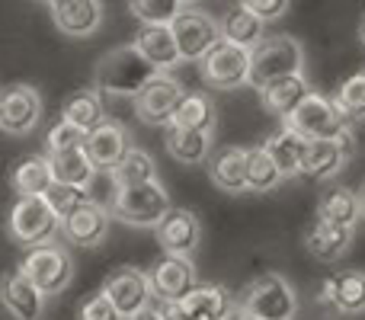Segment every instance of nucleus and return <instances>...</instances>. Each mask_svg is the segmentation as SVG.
<instances>
[{"instance_id": "obj_10", "label": "nucleus", "mask_w": 365, "mask_h": 320, "mask_svg": "<svg viewBox=\"0 0 365 320\" xmlns=\"http://www.w3.org/2000/svg\"><path fill=\"white\" fill-rule=\"evenodd\" d=\"M100 291L113 301V308L122 314V320L141 314L145 308L154 304V291H151V282H148V272L138 269V266H119V269H113L103 279Z\"/></svg>"}, {"instance_id": "obj_5", "label": "nucleus", "mask_w": 365, "mask_h": 320, "mask_svg": "<svg viewBox=\"0 0 365 320\" xmlns=\"http://www.w3.org/2000/svg\"><path fill=\"white\" fill-rule=\"evenodd\" d=\"M237 304H244L253 317L259 320H295L298 314V295L292 282L279 272H263L253 282L244 285L237 295Z\"/></svg>"}, {"instance_id": "obj_23", "label": "nucleus", "mask_w": 365, "mask_h": 320, "mask_svg": "<svg viewBox=\"0 0 365 320\" xmlns=\"http://www.w3.org/2000/svg\"><path fill=\"white\" fill-rule=\"evenodd\" d=\"M353 227H340V224H330V221L314 218V224L304 231V247L314 259L321 263H336L349 253L353 247Z\"/></svg>"}, {"instance_id": "obj_47", "label": "nucleus", "mask_w": 365, "mask_h": 320, "mask_svg": "<svg viewBox=\"0 0 365 320\" xmlns=\"http://www.w3.org/2000/svg\"><path fill=\"white\" fill-rule=\"evenodd\" d=\"M359 202H362V215H365V186H362V192H359Z\"/></svg>"}, {"instance_id": "obj_16", "label": "nucleus", "mask_w": 365, "mask_h": 320, "mask_svg": "<svg viewBox=\"0 0 365 320\" xmlns=\"http://www.w3.org/2000/svg\"><path fill=\"white\" fill-rule=\"evenodd\" d=\"M128 148H132V132H128L119 119H109V115L93 128V132H87V138H83L87 158L93 160L96 170H106V173L125 158Z\"/></svg>"}, {"instance_id": "obj_41", "label": "nucleus", "mask_w": 365, "mask_h": 320, "mask_svg": "<svg viewBox=\"0 0 365 320\" xmlns=\"http://www.w3.org/2000/svg\"><path fill=\"white\" fill-rule=\"evenodd\" d=\"M240 6H247V10H250L253 16H259L263 23H272V19L285 16L289 0H240Z\"/></svg>"}, {"instance_id": "obj_37", "label": "nucleus", "mask_w": 365, "mask_h": 320, "mask_svg": "<svg viewBox=\"0 0 365 320\" xmlns=\"http://www.w3.org/2000/svg\"><path fill=\"white\" fill-rule=\"evenodd\" d=\"M180 0H128V10L151 26H170V19L180 13Z\"/></svg>"}, {"instance_id": "obj_2", "label": "nucleus", "mask_w": 365, "mask_h": 320, "mask_svg": "<svg viewBox=\"0 0 365 320\" xmlns=\"http://www.w3.org/2000/svg\"><path fill=\"white\" fill-rule=\"evenodd\" d=\"M285 125H292L304 138H340L353 145V128H349V115H343V109L334 103V96H321L311 90L289 115Z\"/></svg>"}, {"instance_id": "obj_25", "label": "nucleus", "mask_w": 365, "mask_h": 320, "mask_svg": "<svg viewBox=\"0 0 365 320\" xmlns=\"http://www.w3.org/2000/svg\"><path fill=\"white\" fill-rule=\"evenodd\" d=\"M215 103L208 93L202 90H182L180 103L173 106L170 122L167 125H177V128H195V132H215Z\"/></svg>"}, {"instance_id": "obj_30", "label": "nucleus", "mask_w": 365, "mask_h": 320, "mask_svg": "<svg viewBox=\"0 0 365 320\" xmlns=\"http://www.w3.org/2000/svg\"><path fill=\"white\" fill-rule=\"evenodd\" d=\"M317 218L330 221V224H340V227H353V231H356V224L365 218L359 192L343 189V186L330 189V192L321 199V205H317Z\"/></svg>"}, {"instance_id": "obj_15", "label": "nucleus", "mask_w": 365, "mask_h": 320, "mask_svg": "<svg viewBox=\"0 0 365 320\" xmlns=\"http://www.w3.org/2000/svg\"><path fill=\"white\" fill-rule=\"evenodd\" d=\"M154 237H158L160 250L177 253V257H192L195 247L202 240V224L189 208H167V215L154 224Z\"/></svg>"}, {"instance_id": "obj_36", "label": "nucleus", "mask_w": 365, "mask_h": 320, "mask_svg": "<svg viewBox=\"0 0 365 320\" xmlns=\"http://www.w3.org/2000/svg\"><path fill=\"white\" fill-rule=\"evenodd\" d=\"M334 103L343 109V115L349 119H365V68L349 74L346 81L336 87Z\"/></svg>"}, {"instance_id": "obj_7", "label": "nucleus", "mask_w": 365, "mask_h": 320, "mask_svg": "<svg viewBox=\"0 0 365 320\" xmlns=\"http://www.w3.org/2000/svg\"><path fill=\"white\" fill-rule=\"evenodd\" d=\"M19 269L29 276L42 295H61L74 279V259L61 244L48 240V244L26 247V257L19 259Z\"/></svg>"}, {"instance_id": "obj_48", "label": "nucleus", "mask_w": 365, "mask_h": 320, "mask_svg": "<svg viewBox=\"0 0 365 320\" xmlns=\"http://www.w3.org/2000/svg\"><path fill=\"white\" fill-rule=\"evenodd\" d=\"M192 320H225V317H192Z\"/></svg>"}, {"instance_id": "obj_9", "label": "nucleus", "mask_w": 365, "mask_h": 320, "mask_svg": "<svg viewBox=\"0 0 365 320\" xmlns=\"http://www.w3.org/2000/svg\"><path fill=\"white\" fill-rule=\"evenodd\" d=\"M42 93L32 83H10L0 87V132L23 138L42 125Z\"/></svg>"}, {"instance_id": "obj_18", "label": "nucleus", "mask_w": 365, "mask_h": 320, "mask_svg": "<svg viewBox=\"0 0 365 320\" xmlns=\"http://www.w3.org/2000/svg\"><path fill=\"white\" fill-rule=\"evenodd\" d=\"M317 301L336 314H365V272L362 269H340L324 282Z\"/></svg>"}, {"instance_id": "obj_6", "label": "nucleus", "mask_w": 365, "mask_h": 320, "mask_svg": "<svg viewBox=\"0 0 365 320\" xmlns=\"http://www.w3.org/2000/svg\"><path fill=\"white\" fill-rule=\"evenodd\" d=\"M170 208V192L160 180H148L138 186H115L109 212L132 227H154Z\"/></svg>"}, {"instance_id": "obj_27", "label": "nucleus", "mask_w": 365, "mask_h": 320, "mask_svg": "<svg viewBox=\"0 0 365 320\" xmlns=\"http://www.w3.org/2000/svg\"><path fill=\"white\" fill-rule=\"evenodd\" d=\"M263 145H266V151H269V158L276 160V167L282 170L285 180H292V176L302 173L304 145H308V138H304V135H298L295 128L282 122V128H279L276 135H269Z\"/></svg>"}, {"instance_id": "obj_19", "label": "nucleus", "mask_w": 365, "mask_h": 320, "mask_svg": "<svg viewBox=\"0 0 365 320\" xmlns=\"http://www.w3.org/2000/svg\"><path fill=\"white\" fill-rule=\"evenodd\" d=\"M51 10V23L68 38H90L103 26V0H58Z\"/></svg>"}, {"instance_id": "obj_31", "label": "nucleus", "mask_w": 365, "mask_h": 320, "mask_svg": "<svg viewBox=\"0 0 365 320\" xmlns=\"http://www.w3.org/2000/svg\"><path fill=\"white\" fill-rule=\"evenodd\" d=\"M48 163H51V176H55V182H68V186L90 189V182H93V176H96L93 160L87 158L83 148H71V151L48 154Z\"/></svg>"}, {"instance_id": "obj_8", "label": "nucleus", "mask_w": 365, "mask_h": 320, "mask_svg": "<svg viewBox=\"0 0 365 320\" xmlns=\"http://www.w3.org/2000/svg\"><path fill=\"white\" fill-rule=\"evenodd\" d=\"M195 64L208 90H237L250 81V48H240L227 38H218Z\"/></svg>"}, {"instance_id": "obj_38", "label": "nucleus", "mask_w": 365, "mask_h": 320, "mask_svg": "<svg viewBox=\"0 0 365 320\" xmlns=\"http://www.w3.org/2000/svg\"><path fill=\"white\" fill-rule=\"evenodd\" d=\"M83 138H87V132H81L77 125L58 119L55 125L48 128V135H45V151L58 154V151H71V148H83Z\"/></svg>"}, {"instance_id": "obj_20", "label": "nucleus", "mask_w": 365, "mask_h": 320, "mask_svg": "<svg viewBox=\"0 0 365 320\" xmlns=\"http://www.w3.org/2000/svg\"><path fill=\"white\" fill-rule=\"evenodd\" d=\"M349 154H353V145L340 138H308L304 145V158H302V173L308 180H334L343 167L349 163Z\"/></svg>"}, {"instance_id": "obj_34", "label": "nucleus", "mask_w": 365, "mask_h": 320, "mask_svg": "<svg viewBox=\"0 0 365 320\" xmlns=\"http://www.w3.org/2000/svg\"><path fill=\"white\" fill-rule=\"evenodd\" d=\"M109 180H113V186H138V182H148V180H160L158 160H154L148 151H141V148L132 145L125 151V158L109 170Z\"/></svg>"}, {"instance_id": "obj_14", "label": "nucleus", "mask_w": 365, "mask_h": 320, "mask_svg": "<svg viewBox=\"0 0 365 320\" xmlns=\"http://www.w3.org/2000/svg\"><path fill=\"white\" fill-rule=\"evenodd\" d=\"M148 282H151L154 301H180V298L199 282V279H195V263L189 257L164 253V257L148 269Z\"/></svg>"}, {"instance_id": "obj_11", "label": "nucleus", "mask_w": 365, "mask_h": 320, "mask_svg": "<svg viewBox=\"0 0 365 320\" xmlns=\"http://www.w3.org/2000/svg\"><path fill=\"white\" fill-rule=\"evenodd\" d=\"M170 32H173V38H177V48H180L182 61H199V58L221 38L218 19L208 16L205 10H192V4L180 6V13L170 19Z\"/></svg>"}, {"instance_id": "obj_33", "label": "nucleus", "mask_w": 365, "mask_h": 320, "mask_svg": "<svg viewBox=\"0 0 365 320\" xmlns=\"http://www.w3.org/2000/svg\"><path fill=\"white\" fill-rule=\"evenodd\" d=\"M61 119L77 125L81 132H93L103 119H106V106H103L96 90H77L74 96H68L61 106Z\"/></svg>"}, {"instance_id": "obj_43", "label": "nucleus", "mask_w": 365, "mask_h": 320, "mask_svg": "<svg viewBox=\"0 0 365 320\" xmlns=\"http://www.w3.org/2000/svg\"><path fill=\"white\" fill-rule=\"evenodd\" d=\"M225 320H259V317H253L250 311L244 308V304H237V298H234V308L227 311V317Z\"/></svg>"}, {"instance_id": "obj_40", "label": "nucleus", "mask_w": 365, "mask_h": 320, "mask_svg": "<svg viewBox=\"0 0 365 320\" xmlns=\"http://www.w3.org/2000/svg\"><path fill=\"white\" fill-rule=\"evenodd\" d=\"M77 320H122V314L113 308V301L103 291H96V295H87L77 304Z\"/></svg>"}, {"instance_id": "obj_49", "label": "nucleus", "mask_w": 365, "mask_h": 320, "mask_svg": "<svg viewBox=\"0 0 365 320\" xmlns=\"http://www.w3.org/2000/svg\"><path fill=\"white\" fill-rule=\"evenodd\" d=\"M180 4H199V0H180Z\"/></svg>"}, {"instance_id": "obj_17", "label": "nucleus", "mask_w": 365, "mask_h": 320, "mask_svg": "<svg viewBox=\"0 0 365 320\" xmlns=\"http://www.w3.org/2000/svg\"><path fill=\"white\" fill-rule=\"evenodd\" d=\"M0 304H4L6 317H13V320H38L45 308V295L16 266V269L0 276Z\"/></svg>"}, {"instance_id": "obj_42", "label": "nucleus", "mask_w": 365, "mask_h": 320, "mask_svg": "<svg viewBox=\"0 0 365 320\" xmlns=\"http://www.w3.org/2000/svg\"><path fill=\"white\" fill-rule=\"evenodd\" d=\"M151 308L158 311V317H160V320H192V317L186 314V311H182V304H180V301H154Z\"/></svg>"}, {"instance_id": "obj_26", "label": "nucleus", "mask_w": 365, "mask_h": 320, "mask_svg": "<svg viewBox=\"0 0 365 320\" xmlns=\"http://www.w3.org/2000/svg\"><path fill=\"white\" fill-rule=\"evenodd\" d=\"M180 304L189 317H227V311L234 308V295L225 285L195 282L192 289L180 298Z\"/></svg>"}, {"instance_id": "obj_4", "label": "nucleus", "mask_w": 365, "mask_h": 320, "mask_svg": "<svg viewBox=\"0 0 365 320\" xmlns=\"http://www.w3.org/2000/svg\"><path fill=\"white\" fill-rule=\"evenodd\" d=\"M6 234L19 247L48 244L61 234V218L45 202V195H19L6 215Z\"/></svg>"}, {"instance_id": "obj_28", "label": "nucleus", "mask_w": 365, "mask_h": 320, "mask_svg": "<svg viewBox=\"0 0 365 320\" xmlns=\"http://www.w3.org/2000/svg\"><path fill=\"white\" fill-rule=\"evenodd\" d=\"M167 154L173 160L186 163V167H195V163H205L208 154H212V132H195V128H167Z\"/></svg>"}, {"instance_id": "obj_29", "label": "nucleus", "mask_w": 365, "mask_h": 320, "mask_svg": "<svg viewBox=\"0 0 365 320\" xmlns=\"http://www.w3.org/2000/svg\"><path fill=\"white\" fill-rule=\"evenodd\" d=\"M51 182H55V176H51L48 154H29L10 173V186L16 195H45Z\"/></svg>"}, {"instance_id": "obj_39", "label": "nucleus", "mask_w": 365, "mask_h": 320, "mask_svg": "<svg viewBox=\"0 0 365 320\" xmlns=\"http://www.w3.org/2000/svg\"><path fill=\"white\" fill-rule=\"evenodd\" d=\"M87 195H90V192H87V189H81V186H68V182H51L48 192H45V202L55 208L58 218H64V215H68L74 205H81Z\"/></svg>"}, {"instance_id": "obj_13", "label": "nucleus", "mask_w": 365, "mask_h": 320, "mask_svg": "<svg viewBox=\"0 0 365 320\" xmlns=\"http://www.w3.org/2000/svg\"><path fill=\"white\" fill-rule=\"evenodd\" d=\"M180 96H182V83L170 71H158L132 100H135V113H138L141 122H148V125H167Z\"/></svg>"}, {"instance_id": "obj_24", "label": "nucleus", "mask_w": 365, "mask_h": 320, "mask_svg": "<svg viewBox=\"0 0 365 320\" xmlns=\"http://www.w3.org/2000/svg\"><path fill=\"white\" fill-rule=\"evenodd\" d=\"M135 48L141 51L148 64H154L158 71H173L182 61L180 48H177V38H173L170 26H151V23H141L138 36H135Z\"/></svg>"}, {"instance_id": "obj_44", "label": "nucleus", "mask_w": 365, "mask_h": 320, "mask_svg": "<svg viewBox=\"0 0 365 320\" xmlns=\"http://www.w3.org/2000/svg\"><path fill=\"white\" fill-rule=\"evenodd\" d=\"M128 320H160V317H158V311H154V308H145L141 314H135V317H128Z\"/></svg>"}, {"instance_id": "obj_12", "label": "nucleus", "mask_w": 365, "mask_h": 320, "mask_svg": "<svg viewBox=\"0 0 365 320\" xmlns=\"http://www.w3.org/2000/svg\"><path fill=\"white\" fill-rule=\"evenodd\" d=\"M109 221H113V212L103 208L93 195H87L61 218V234L74 247H100L109 237Z\"/></svg>"}, {"instance_id": "obj_45", "label": "nucleus", "mask_w": 365, "mask_h": 320, "mask_svg": "<svg viewBox=\"0 0 365 320\" xmlns=\"http://www.w3.org/2000/svg\"><path fill=\"white\" fill-rule=\"evenodd\" d=\"M359 42L365 45V13H362V19H359Z\"/></svg>"}, {"instance_id": "obj_32", "label": "nucleus", "mask_w": 365, "mask_h": 320, "mask_svg": "<svg viewBox=\"0 0 365 320\" xmlns=\"http://www.w3.org/2000/svg\"><path fill=\"white\" fill-rule=\"evenodd\" d=\"M218 29H221V38L240 45V48H253V45L266 36V23L259 16H253L247 6H234V10H227L225 16L218 19Z\"/></svg>"}, {"instance_id": "obj_22", "label": "nucleus", "mask_w": 365, "mask_h": 320, "mask_svg": "<svg viewBox=\"0 0 365 320\" xmlns=\"http://www.w3.org/2000/svg\"><path fill=\"white\" fill-rule=\"evenodd\" d=\"M208 180L221 189V192H247V148L225 145L215 154H208Z\"/></svg>"}, {"instance_id": "obj_1", "label": "nucleus", "mask_w": 365, "mask_h": 320, "mask_svg": "<svg viewBox=\"0 0 365 320\" xmlns=\"http://www.w3.org/2000/svg\"><path fill=\"white\" fill-rule=\"evenodd\" d=\"M154 74L158 68L148 64L135 45H119L96 64V90L106 96H135Z\"/></svg>"}, {"instance_id": "obj_3", "label": "nucleus", "mask_w": 365, "mask_h": 320, "mask_svg": "<svg viewBox=\"0 0 365 320\" xmlns=\"http://www.w3.org/2000/svg\"><path fill=\"white\" fill-rule=\"evenodd\" d=\"M304 71V48L295 36L289 32H276V36H263L250 48V87L272 81V77L298 74Z\"/></svg>"}, {"instance_id": "obj_21", "label": "nucleus", "mask_w": 365, "mask_h": 320, "mask_svg": "<svg viewBox=\"0 0 365 320\" xmlns=\"http://www.w3.org/2000/svg\"><path fill=\"white\" fill-rule=\"evenodd\" d=\"M257 93H259V103H263L266 113L285 119V115L311 93V83H308V77H304V71H298V74L272 77V81L259 83Z\"/></svg>"}, {"instance_id": "obj_46", "label": "nucleus", "mask_w": 365, "mask_h": 320, "mask_svg": "<svg viewBox=\"0 0 365 320\" xmlns=\"http://www.w3.org/2000/svg\"><path fill=\"white\" fill-rule=\"evenodd\" d=\"M36 4H42V6H55L58 0H36Z\"/></svg>"}, {"instance_id": "obj_35", "label": "nucleus", "mask_w": 365, "mask_h": 320, "mask_svg": "<svg viewBox=\"0 0 365 320\" xmlns=\"http://www.w3.org/2000/svg\"><path fill=\"white\" fill-rule=\"evenodd\" d=\"M282 180H285L282 170L269 158L266 145L247 148V192H269V189H276Z\"/></svg>"}]
</instances>
